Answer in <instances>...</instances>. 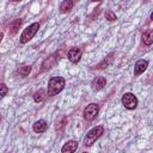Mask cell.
I'll return each instance as SVG.
<instances>
[{
	"mask_svg": "<svg viewBox=\"0 0 153 153\" xmlns=\"http://www.w3.org/2000/svg\"><path fill=\"white\" fill-rule=\"evenodd\" d=\"M147 67H148V62H147L146 60H139V61L135 63V66H134V74H135V75L142 74V73L146 71Z\"/></svg>",
	"mask_w": 153,
	"mask_h": 153,
	"instance_id": "52a82bcc",
	"label": "cell"
},
{
	"mask_svg": "<svg viewBox=\"0 0 153 153\" xmlns=\"http://www.w3.org/2000/svg\"><path fill=\"white\" fill-rule=\"evenodd\" d=\"M65 84H66V81H65V79L62 76H54V78H51L49 80V82H48V92H47V94L50 96V97L57 94L59 92H61L63 90Z\"/></svg>",
	"mask_w": 153,
	"mask_h": 153,
	"instance_id": "6da1fadb",
	"label": "cell"
},
{
	"mask_svg": "<svg viewBox=\"0 0 153 153\" xmlns=\"http://www.w3.org/2000/svg\"><path fill=\"white\" fill-rule=\"evenodd\" d=\"M98 112H99V106H98V104L91 103V104H88V105L85 108V110H84V118H85L86 121H92V120L96 118V116L98 115Z\"/></svg>",
	"mask_w": 153,
	"mask_h": 153,
	"instance_id": "5b68a950",
	"label": "cell"
},
{
	"mask_svg": "<svg viewBox=\"0 0 153 153\" xmlns=\"http://www.w3.org/2000/svg\"><path fill=\"white\" fill-rule=\"evenodd\" d=\"M7 91H8V88H7V86L5 85V84H0V99L7 93Z\"/></svg>",
	"mask_w": 153,
	"mask_h": 153,
	"instance_id": "ac0fdd59",
	"label": "cell"
},
{
	"mask_svg": "<svg viewBox=\"0 0 153 153\" xmlns=\"http://www.w3.org/2000/svg\"><path fill=\"white\" fill-rule=\"evenodd\" d=\"M81 54H82V53H81V50H80L79 48H71L69 51H68V59H69L71 62L76 63V62L80 61Z\"/></svg>",
	"mask_w": 153,
	"mask_h": 153,
	"instance_id": "8992f818",
	"label": "cell"
},
{
	"mask_svg": "<svg viewBox=\"0 0 153 153\" xmlns=\"http://www.w3.org/2000/svg\"><path fill=\"white\" fill-rule=\"evenodd\" d=\"M76 148H78V142L74 141V140H71V141L66 142V143L62 146L61 152H62V153H74V152L76 151Z\"/></svg>",
	"mask_w": 153,
	"mask_h": 153,
	"instance_id": "ba28073f",
	"label": "cell"
},
{
	"mask_svg": "<svg viewBox=\"0 0 153 153\" xmlns=\"http://www.w3.org/2000/svg\"><path fill=\"white\" fill-rule=\"evenodd\" d=\"M105 18H106L108 20H110V22H114V20L117 19L116 14H115L114 12H111V11H106V12H105Z\"/></svg>",
	"mask_w": 153,
	"mask_h": 153,
	"instance_id": "e0dca14e",
	"label": "cell"
},
{
	"mask_svg": "<svg viewBox=\"0 0 153 153\" xmlns=\"http://www.w3.org/2000/svg\"><path fill=\"white\" fill-rule=\"evenodd\" d=\"M122 104L124 105L126 109L133 110V109H135L136 105H137V98H136L133 93L127 92V93H124L123 97H122Z\"/></svg>",
	"mask_w": 153,
	"mask_h": 153,
	"instance_id": "277c9868",
	"label": "cell"
},
{
	"mask_svg": "<svg viewBox=\"0 0 153 153\" xmlns=\"http://www.w3.org/2000/svg\"><path fill=\"white\" fill-rule=\"evenodd\" d=\"M84 153H86V152H84Z\"/></svg>",
	"mask_w": 153,
	"mask_h": 153,
	"instance_id": "ffe728a7",
	"label": "cell"
},
{
	"mask_svg": "<svg viewBox=\"0 0 153 153\" xmlns=\"http://www.w3.org/2000/svg\"><path fill=\"white\" fill-rule=\"evenodd\" d=\"M20 24H22V20H20V19H16V20L11 24V29H10V30H11V32H12V33H16V32H17V30L19 29Z\"/></svg>",
	"mask_w": 153,
	"mask_h": 153,
	"instance_id": "9a60e30c",
	"label": "cell"
},
{
	"mask_svg": "<svg viewBox=\"0 0 153 153\" xmlns=\"http://www.w3.org/2000/svg\"><path fill=\"white\" fill-rule=\"evenodd\" d=\"M55 62H56V55H55V54H53V55H51V56H49L47 60H44V62H43V65H42L43 71L51 68V67L55 65Z\"/></svg>",
	"mask_w": 153,
	"mask_h": 153,
	"instance_id": "8fae6325",
	"label": "cell"
},
{
	"mask_svg": "<svg viewBox=\"0 0 153 153\" xmlns=\"http://www.w3.org/2000/svg\"><path fill=\"white\" fill-rule=\"evenodd\" d=\"M2 38H4V33H0V43H1V41H2Z\"/></svg>",
	"mask_w": 153,
	"mask_h": 153,
	"instance_id": "d6986e66",
	"label": "cell"
},
{
	"mask_svg": "<svg viewBox=\"0 0 153 153\" xmlns=\"http://www.w3.org/2000/svg\"><path fill=\"white\" fill-rule=\"evenodd\" d=\"M73 5L74 2L72 0H66V1H62L61 5H60V11L62 13H66V12H69L72 8H73Z\"/></svg>",
	"mask_w": 153,
	"mask_h": 153,
	"instance_id": "4fadbf2b",
	"label": "cell"
},
{
	"mask_svg": "<svg viewBox=\"0 0 153 153\" xmlns=\"http://www.w3.org/2000/svg\"><path fill=\"white\" fill-rule=\"evenodd\" d=\"M103 131H104V128L102 126H97V127L92 128L91 130H88L86 136H85V139H84L85 146H91L96 140H98L102 136Z\"/></svg>",
	"mask_w": 153,
	"mask_h": 153,
	"instance_id": "7a4b0ae2",
	"label": "cell"
},
{
	"mask_svg": "<svg viewBox=\"0 0 153 153\" xmlns=\"http://www.w3.org/2000/svg\"><path fill=\"white\" fill-rule=\"evenodd\" d=\"M18 72H19V74H20L22 76H27L29 73L31 72V66H24V67H22Z\"/></svg>",
	"mask_w": 153,
	"mask_h": 153,
	"instance_id": "2e32d148",
	"label": "cell"
},
{
	"mask_svg": "<svg viewBox=\"0 0 153 153\" xmlns=\"http://www.w3.org/2000/svg\"><path fill=\"white\" fill-rule=\"evenodd\" d=\"M38 29H39V24L38 23H32L26 29H24V31L20 35V43H23V44L27 43L31 38H33V36L36 35Z\"/></svg>",
	"mask_w": 153,
	"mask_h": 153,
	"instance_id": "3957f363",
	"label": "cell"
},
{
	"mask_svg": "<svg viewBox=\"0 0 153 153\" xmlns=\"http://www.w3.org/2000/svg\"><path fill=\"white\" fill-rule=\"evenodd\" d=\"M47 128H48V124H47V122L44 120H38L32 126V129H33L35 133H43V131L47 130Z\"/></svg>",
	"mask_w": 153,
	"mask_h": 153,
	"instance_id": "30bf717a",
	"label": "cell"
},
{
	"mask_svg": "<svg viewBox=\"0 0 153 153\" xmlns=\"http://www.w3.org/2000/svg\"><path fill=\"white\" fill-rule=\"evenodd\" d=\"M105 84H106V80H105L104 76H97L96 79H93L91 85H92V88L94 91H99L105 86Z\"/></svg>",
	"mask_w": 153,
	"mask_h": 153,
	"instance_id": "9c48e42d",
	"label": "cell"
},
{
	"mask_svg": "<svg viewBox=\"0 0 153 153\" xmlns=\"http://www.w3.org/2000/svg\"><path fill=\"white\" fill-rule=\"evenodd\" d=\"M44 97H45V91H44V90H38V91L35 92V94H33V100H35L36 103H39V102H42V100L44 99Z\"/></svg>",
	"mask_w": 153,
	"mask_h": 153,
	"instance_id": "5bb4252c",
	"label": "cell"
},
{
	"mask_svg": "<svg viewBox=\"0 0 153 153\" xmlns=\"http://www.w3.org/2000/svg\"><path fill=\"white\" fill-rule=\"evenodd\" d=\"M142 42L146 45H151L153 43V32H152V30H147L142 33Z\"/></svg>",
	"mask_w": 153,
	"mask_h": 153,
	"instance_id": "7c38bea8",
	"label": "cell"
}]
</instances>
